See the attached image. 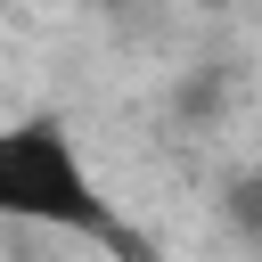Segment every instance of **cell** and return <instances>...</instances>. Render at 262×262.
<instances>
[{
  "label": "cell",
  "instance_id": "2",
  "mask_svg": "<svg viewBox=\"0 0 262 262\" xmlns=\"http://www.w3.org/2000/svg\"><path fill=\"white\" fill-rule=\"evenodd\" d=\"M229 221H237V237H262V180L229 188Z\"/></svg>",
  "mask_w": 262,
  "mask_h": 262
},
{
  "label": "cell",
  "instance_id": "1",
  "mask_svg": "<svg viewBox=\"0 0 262 262\" xmlns=\"http://www.w3.org/2000/svg\"><path fill=\"white\" fill-rule=\"evenodd\" d=\"M0 221L41 229V237H82V246H106L123 262H147V237L123 221V205L90 172L82 139L66 123H49V115H8L0 123Z\"/></svg>",
  "mask_w": 262,
  "mask_h": 262
},
{
  "label": "cell",
  "instance_id": "3",
  "mask_svg": "<svg viewBox=\"0 0 262 262\" xmlns=\"http://www.w3.org/2000/svg\"><path fill=\"white\" fill-rule=\"evenodd\" d=\"M205 8H221V0H205Z\"/></svg>",
  "mask_w": 262,
  "mask_h": 262
}]
</instances>
